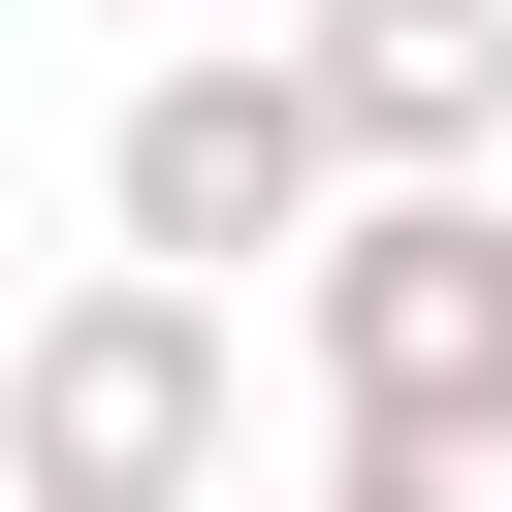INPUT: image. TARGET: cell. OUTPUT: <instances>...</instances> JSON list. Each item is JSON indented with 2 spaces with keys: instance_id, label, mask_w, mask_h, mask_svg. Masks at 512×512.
Listing matches in <instances>:
<instances>
[{
  "instance_id": "obj_1",
  "label": "cell",
  "mask_w": 512,
  "mask_h": 512,
  "mask_svg": "<svg viewBox=\"0 0 512 512\" xmlns=\"http://www.w3.org/2000/svg\"><path fill=\"white\" fill-rule=\"evenodd\" d=\"M96 224H128V288H320V224H352V128H320V64L288 32H192L128 128H96Z\"/></svg>"
},
{
  "instance_id": "obj_5",
  "label": "cell",
  "mask_w": 512,
  "mask_h": 512,
  "mask_svg": "<svg viewBox=\"0 0 512 512\" xmlns=\"http://www.w3.org/2000/svg\"><path fill=\"white\" fill-rule=\"evenodd\" d=\"M320 512H512V416H320Z\"/></svg>"
},
{
  "instance_id": "obj_4",
  "label": "cell",
  "mask_w": 512,
  "mask_h": 512,
  "mask_svg": "<svg viewBox=\"0 0 512 512\" xmlns=\"http://www.w3.org/2000/svg\"><path fill=\"white\" fill-rule=\"evenodd\" d=\"M288 64L352 128V192H480V128H512V0H288Z\"/></svg>"
},
{
  "instance_id": "obj_3",
  "label": "cell",
  "mask_w": 512,
  "mask_h": 512,
  "mask_svg": "<svg viewBox=\"0 0 512 512\" xmlns=\"http://www.w3.org/2000/svg\"><path fill=\"white\" fill-rule=\"evenodd\" d=\"M288 320H320V416H512V192H352Z\"/></svg>"
},
{
  "instance_id": "obj_2",
  "label": "cell",
  "mask_w": 512,
  "mask_h": 512,
  "mask_svg": "<svg viewBox=\"0 0 512 512\" xmlns=\"http://www.w3.org/2000/svg\"><path fill=\"white\" fill-rule=\"evenodd\" d=\"M224 416H256V384H224V288H128V256H96V288L0 352V512H224Z\"/></svg>"
}]
</instances>
